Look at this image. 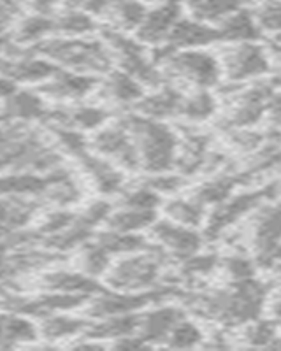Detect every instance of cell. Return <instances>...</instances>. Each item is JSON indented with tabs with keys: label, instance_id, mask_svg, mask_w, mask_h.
<instances>
[{
	"label": "cell",
	"instance_id": "cell-29",
	"mask_svg": "<svg viewBox=\"0 0 281 351\" xmlns=\"http://www.w3.org/2000/svg\"><path fill=\"white\" fill-rule=\"evenodd\" d=\"M241 0H192V11L199 21H223L239 11Z\"/></svg>",
	"mask_w": 281,
	"mask_h": 351
},
{
	"label": "cell",
	"instance_id": "cell-36",
	"mask_svg": "<svg viewBox=\"0 0 281 351\" xmlns=\"http://www.w3.org/2000/svg\"><path fill=\"white\" fill-rule=\"evenodd\" d=\"M234 186H236V180L234 178H218L215 181L202 184L195 193V200L204 204H221L229 199L232 193Z\"/></svg>",
	"mask_w": 281,
	"mask_h": 351
},
{
	"label": "cell",
	"instance_id": "cell-51",
	"mask_svg": "<svg viewBox=\"0 0 281 351\" xmlns=\"http://www.w3.org/2000/svg\"><path fill=\"white\" fill-rule=\"evenodd\" d=\"M64 2H65V4H67L71 9H76V8H83L84 2H86V0H64Z\"/></svg>",
	"mask_w": 281,
	"mask_h": 351
},
{
	"label": "cell",
	"instance_id": "cell-28",
	"mask_svg": "<svg viewBox=\"0 0 281 351\" xmlns=\"http://www.w3.org/2000/svg\"><path fill=\"white\" fill-rule=\"evenodd\" d=\"M88 324L83 319L77 318H69V316L60 315H51L46 316L40 324V335H45L46 339L55 341V339H65V337H73L77 335L80 332L86 330Z\"/></svg>",
	"mask_w": 281,
	"mask_h": 351
},
{
	"label": "cell",
	"instance_id": "cell-23",
	"mask_svg": "<svg viewBox=\"0 0 281 351\" xmlns=\"http://www.w3.org/2000/svg\"><path fill=\"white\" fill-rule=\"evenodd\" d=\"M157 221V213L145 211V209L123 208L109 215V230L125 232V234H136L137 230L151 227Z\"/></svg>",
	"mask_w": 281,
	"mask_h": 351
},
{
	"label": "cell",
	"instance_id": "cell-19",
	"mask_svg": "<svg viewBox=\"0 0 281 351\" xmlns=\"http://www.w3.org/2000/svg\"><path fill=\"white\" fill-rule=\"evenodd\" d=\"M218 34H220V40H227V43H253L260 37V27L252 14L239 9L220 21Z\"/></svg>",
	"mask_w": 281,
	"mask_h": 351
},
{
	"label": "cell",
	"instance_id": "cell-32",
	"mask_svg": "<svg viewBox=\"0 0 281 351\" xmlns=\"http://www.w3.org/2000/svg\"><path fill=\"white\" fill-rule=\"evenodd\" d=\"M49 118L58 121H67L69 125L77 128H84V130H93L99 128L108 121L109 114L104 109L92 108V106H84V108L74 109L73 112H69L67 116H58V114H49Z\"/></svg>",
	"mask_w": 281,
	"mask_h": 351
},
{
	"label": "cell",
	"instance_id": "cell-38",
	"mask_svg": "<svg viewBox=\"0 0 281 351\" xmlns=\"http://www.w3.org/2000/svg\"><path fill=\"white\" fill-rule=\"evenodd\" d=\"M160 204V193L155 192L153 188L143 186L137 188L134 192H129L121 200L123 208L132 209H145V211H155Z\"/></svg>",
	"mask_w": 281,
	"mask_h": 351
},
{
	"label": "cell",
	"instance_id": "cell-10",
	"mask_svg": "<svg viewBox=\"0 0 281 351\" xmlns=\"http://www.w3.org/2000/svg\"><path fill=\"white\" fill-rule=\"evenodd\" d=\"M178 21H180V2L165 0L164 4L146 12V18L137 28V37L143 43L164 44Z\"/></svg>",
	"mask_w": 281,
	"mask_h": 351
},
{
	"label": "cell",
	"instance_id": "cell-46",
	"mask_svg": "<svg viewBox=\"0 0 281 351\" xmlns=\"http://www.w3.org/2000/svg\"><path fill=\"white\" fill-rule=\"evenodd\" d=\"M21 9V0H0V32L8 23L18 16Z\"/></svg>",
	"mask_w": 281,
	"mask_h": 351
},
{
	"label": "cell",
	"instance_id": "cell-26",
	"mask_svg": "<svg viewBox=\"0 0 281 351\" xmlns=\"http://www.w3.org/2000/svg\"><path fill=\"white\" fill-rule=\"evenodd\" d=\"M99 246H102L109 255H118V253H139L146 250L145 237L136 236V234H125V232H102L95 239Z\"/></svg>",
	"mask_w": 281,
	"mask_h": 351
},
{
	"label": "cell",
	"instance_id": "cell-52",
	"mask_svg": "<svg viewBox=\"0 0 281 351\" xmlns=\"http://www.w3.org/2000/svg\"><path fill=\"white\" fill-rule=\"evenodd\" d=\"M274 346H281V343H274Z\"/></svg>",
	"mask_w": 281,
	"mask_h": 351
},
{
	"label": "cell",
	"instance_id": "cell-14",
	"mask_svg": "<svg viewBox=\"0 0 281 351\" xmlns=\"http://www.w3.org/2000/svg\"><path fill=\"white\" fill-rule=\"evenodd\" d=\"M220 40L218 28L209 27L204 21L199 20H181L174 25V28L169 34L167 40L174 49L176 48H199V46H208L211 43Z\"/></svg>",
	"mask_w": 281,
	"mask_h": 351
},
{
	"label": "cell",
	"instance_id": "cell-22",
	"mask_svg": "<svg viewBox=\"0 0 281 351\" xmlns=\"http://www.w3.org/2000/svg\"><path fill=\"white\" fill-rule=\"evenodd\" d=\"M104 88L108 97H111L117 102H121V104L139 102L145 95V90H143L139 81L125 71H112L106 81Z\"/></svg>",
	"mask_w": 281,
	"mask_h": 351
},
{
	"label": "cell",
	"instance_id": "cell-8",
	"mask_svg": "<svg viewBox=\"0 0 281 351\" xmlns=\"http://www.w3.org/2000/svg\"><path fill=\"white\" fill-rule=\"evenodd\" d=\"M92 146L97 153L117 160L118 164L125 169H136L140 165L139 153L136 144L130 141L127 130L121 127L102 128L92 141Z\"/></svg>",
	"mask_w": 281,
	"mask_h": 351
},
{
	"label": "cell",
	"instance_id": "cell-24",
	"mask_svg": "<svg viewBox=\"0 0 281 351\" xmlns=\"http://www.w3.org/2000/svg\"><path fill=\"white\" fill-rule=\"evenodd\" d=\"M181 104H183V99H181L180 93L173 88H165L157 95L140 99L137 109L149 118H165V116L180 112Z\"/></svg>",
	"mask_w": 281,
	"mask_h": 351
},
{
	"label": "cell",
	"instance_id": "cell-2",
	"mask_svg": "<svg viewBox=\"0 0 281 351\" xmlns=\"http://www.w3.org/2000/svg\"><path fill=\"white\" fill-rule=\"evenodd\" d=\"M265 299V287L258 281H236L232 290L220 291L204 302L206 311L225 324H246L258 316Z\"/></svg>",
	"mask_w": 281,
	"mask_h": 351
},
{
	"label": "cell",
	"instance_id": "cell-1",
	"mask_svg": "<svg viewBox=\"0 0 281 351\" xmlns=\"http://www.w3.org/2000/svg\"><path fill=\"white\" fill-rule=\"evenodd\" d=\"M125 128L134 132L139 162L146 171L153 174H164L173 167L178 139L171 128L157 121L134 118V116L127 120Z\"/></svg>",
	"mask_w": 281,
	"mask_h": 351
},
{
	"label": "cell",
	"instance_id": "cell-9",
	"mask_svg": "<svg viewBox=\"0 0 281 351\" xmlns=\"http://www.w3.org/2000/svg\"><path fill=\"white\" fill-rule=\"evenodd\" d=\"M273 195V188H264V190H258V192H249L243 193V195H237L230 200H225V202L218 204V209L211 215L208 221V236L215 237L218 236L223 228H227L229 225H232L234 221L245 216L246 213L252 211L253 208H257L258 204L265 199V197Z\"/></svg>",
	"mask_w": 281,
	"mask_h": 351
},
{
	"label": "cell",
	"instance_id": "cell-25",
	"mask_svg": "<svg viewBox=\"0 0 281 351\" xmlns=\"http://www.w3.org/2000/svg\"><path fill=\"white\" fill-rule=\"evenodd\" d=\"M5 114L18 120H36L46 114L45 102L32 92H16L5 99Z\"/></svg>",
	"mask_w": 281,
	"mask_h": 351
},
{
	"label": "cell",
	"instance_id": "cell-5",
	"mask_svg": "<svg viewBox=\"0 0 281 351\" xmlns=\"http://www.w3.org/2000/svg\"><path fill=\"white\" fill-rule=\"evenodd\" d=\"M171 67L181 77L202 88L217 84L221 74L220 62L213 55L199 51V49H190V51L173 55L171 56Z\"/></svg>",
	"mask_w": 281,
	"mask_h": 351
},
{
	"label": "cell",
	"instance_id": "cell-4",
	"mask_svg": "<svg viewBox=\"0 0 281 351\" xmlns=\"http://www.w3.org/2000/svg\"><path fill=\"white\" fill-rule=\"evenodd\" d=\"M160 276V263L153 255L130 253L121 258L117 265L109 267L106 280L112 290L140 291L151 288Z\"/></svg>",
	"mask_w": 281,
	"mask_h": 351
},
{
	"label": "cell",
	"instance_id": "cell-37",
	"mask_svg": "<svg viewBox=\"0 0 281 351\" xmlns=\"http://www.w3.org/2000/svg\"><path fill=\"white\" fill-rule=\"evenodd\" d=\"M202 341V332L197 325L181 319L180 324L167 335V343L171 348H193Z\"/></svg>",
	"mask_w": 281,
	"mask_h": 351
},
{
	"label": "cell",
	"instance_id": "cell-16",
	"mask_svg": "<svg viewBox=\"0 0 281 351\" xmlns=\"http://www.w3.org/2000/svg\"><path fill=\"white\" fill-rule=\"evenodd\" d=\"M181 319H185V316L178 307H160V309H155V311H149L148 315L140 316V327L137 334L148 344L151 341L167 339V335Z\"/></svg>",
	"mask_w": 281,
	"mask_h": 351
},
{
	"label": "cell",
	"instance_id": "cell-41",
	"mask_svg": "<svg viewBox=\"0 0 281 351\" xmlns=\"http://www.w3.org/2000/svg\"><path fill=\"white\" fill-rule=\"evenodd\" d=\"M225 271L229 272V276L236 281H245L252 280L253 274H255V267H253V262L248 260L246 256L234 255L225 260Z\"/></svg>",
	"mask_w": 281,
	"mask_h": 351
},
{
	"label": "cell",
	"instance_id": "cell-47",
	"mask_svg": "<svg viewBox=\"0 0 281 351\" xmlns=\"http://www.w3.org/2000/svg\"><path fill=\"white\" fill-rule=\"evenodd\" d=\"M149 188H153L155 192L158 193H169V192H176L178 188L181 186L180 178H173V176H157L155 180H151L148 183Z\"/></svg>",
	"mask_w": 281,
	"mask_h": 351
},
{
	"label": "cell",
	"instance_id": "cell-49",
	"mask_svg": "<svg viewBox=\"0 0 281 351\" xmlns=\"http://www.w3.org/2000/svg\"><path fill=\"white\" fill-rule=\"evenodd\" d=\"M16 92L18 90H16V84H14V81L0 74V99H4V100L9 99L12 93H16Z\"/></svg>",
	"mask_w": 281,
	"mask_h": 351
},
{
	"label": "cell",
	"instance_id": "cell-31",
	"mask_svg": "<svg viewBox=\"0 0 281 351\" xmlns=\"http://www.w3.org/2000/svg\"><path fill=\"white\" fill-rule=\"evenodd\" d=\"M95 28L92 14L86 11H77V9H69L62 12L60 16L55 18V30L62 32L64 36H83V34L92 32Z\"/></svg>",
	"mask_w": 281,
	"mask_h": 351
},
{
	"label": "cell",
	"instance_id": "cell-39",
	"mask_svg": "<svg viewBox=\"0 0 281 351\" xmlns=\"http://www.w3.org/2000/svg\"><path fill=\"white\" fill-rule=\"evenodd\" d=\"M55 137L56 141L60 143L62 148L65 152H69L74 156H81L83 153H86V141L81 136L80 132L74 130L71 127H65V125H58L55 128Z\"/></svg>",
	"mask_w": 281,
	"mask_h": 351
},
{
	"label": "cell",
	"instance_id": "cell-30",
	"mask_svg": "<svg viewBox=\"0 0 281 351\" xmlns=\"http://www.w3.org/2000/svg\"><path fill=\"white\" fill-rule=\"evenodd\" d=\"M109 12L121 30H137L146 18L148 9L139 0H114Z\"/></svg>",
	"mask_w": 281,
	"mask_h": 351
},
{
	"label": "cell",
	"instance_id": "cell-13",
	"mask_svg": "<svg viewBox=\"0 0 281 351\" xmlns=\"http://www.w3.org/2000/svg\"><path fill=\"white\" fill-rule=\"evenodd\" d=\"M60 69L55 64L42 58H20V60H2L0 58V74L9 80L23 81V83H39L48 81Z\"/></svg>",
	"mask_w": 281,
	"mask_h": 351
},
{
	"label": "cell",
	"instance_id": "cell-17",
	"mask_svg": "<svg viewBox=\"0 0 281 351\" xmlns=\"http://www.w3.org/2000/svg\"><path fill=\"white\" fill-rule=\"evenodd\" d=\"M77 158H80L84 171L88 172L90 180L93 181L99 192L104 193V195H112V193L120 192L121 186H123V176H121V172H118L112 165H109L106 160L90 155L88 152L83 153Z\"/></svg>",
	"mask_w": 281,
	"mask_h": 351
},
{
	"label": "cell",
	"instance_id": "cell-44",
	"mask_svg": "<svg viewBox=\"0 0 281 351\" xmlns=\"http://www.w3.org/2000/svg\"><path fill=\"white\" fill-rule=\"evenodd\" d=\"M218 258L215 255H195L185 258V272L190 276H201L208 274L217 267Z\"/></svg>",
	"mask_w": 281,
	"mask_h": 351
},
{
	"label": "cell",
	"instance_id": "cell-48",
	"mask_svg": "<svg viewBox=\"0 0 281 351\" xmlns=\"http://www.w3.org/2000/svg\"><path fill=\"white\" fill-rule=\"evenodd\" d=\"M25 2L39 14H49L55 5V0H25Z\"/></svg>",
	"mask_w": 281,
	"mask_h": 351
},
{
	"label": "cell",
	"instance_id": "cell-21",
	"mask_svg": "<svg viewBox=\"0 0 281 351\" xmlns=\"http://www.w3.org/2000/svg\"><path fill=\"white\" fill-rule=\"evenodd\" d=\"M253 237H255V246L258 253L267 252L281 243V204L260 213Z\"/></svg>",
	"mask_w": 281,
	"mask_h": 351
},
{
	"label": "cell",
	"instance_id": "cell-20",
	"mask_svg": "<svg viewBox=\"0 0 281 351\" xmlns=\"http://www.w3.org/2000/svg\"><path fill=\"white\" fill-rule=\"evenodd\" d=\"M39 328L18 315H0V348L16 346L20 343L36 341Z\"/></svg>",
	"mask_w": 281,
	"mask_h": 351
},
{
	"label": "cell",
	"instance_id": "cell-45",
	"mask_svg": "<svg viewBox=\"0 0 281 351\" xmlns=\"http://www.w3.org/2000/svg\"><path fill=\"white\" fill-rule=\"evenodd\" d=\"M111 213V204L104 202V200H97V202L90 204L88 208L81 213L80 218L83 219L88 227L93 228L97 223H101V221H108Z\"/></svg>",
	"mask_w": 281,
	"mask_h": 351
},
{
	"label": "cell",
	"instance_id": "cell-6",
	"mask_svg": "<svg viewBox=\"0 0 281 351\" xmlns=\"http://www.w3.org/2000/svg\"><path fill=\"white\" fill-rule=\"evenodd\" d=\"M225 71L234 81L252 80L269 71V60L258 44L237 43L225 55Z\"/></svg>",
	"mask_w": 281,
	"mask_h": 351
},
{
	"label": "cell",
	"instance_id": "cell-18",
	"mask_svg": "<svg viewBox=\"0 0 281 351\" xmlns=\"http://www.w3.org/2000/svg\"><path fill=\"white\" fill-rule=\"evenodd\" d=\"M53 174L48 178L34 172H16V174L0 176V197H27L40 195L48 190Z\"/></svg>",
	"mask_w": 281,
	"mask_h": 351
},
{
	"label": "cell",
	"instance_id": "cell-34",
	"mask_svg": "<svg viewBox=\"0 0 281 351\" xmlns=\"http://www.w3.org/2000/svg\"><path fill=\"white\" fill-rule=\"evenodd\" d=\"M167 215L174 223L185 225V227H197L204 219L202 204L197 200H173L167 206Z\"/></svg>",
	"mask_w": 281,
	"mask_h": 351
},
{
	"label": "cell",
	"instance_id": "cell-33",
	"mask_svg": "<svg viewBox=\"0 0 281 351\" xmlns=\"http://www.w3.org/2000/svg\"><path fill=\"white\" fill-rule=\"evenodd\" d=\"M109 262H111V255L97 243L86 244L80 255L81 271L90 278L106 274L109 271Z\"/></svg>",
	"mask_w": 281,
	"mask_h": 351
},
{
	"label": "cell",
	"instance_id": "cell-7",
	"mask_svg": "<svg viewBox=\"0 0 281 351\" xmlns=\"http://www.w3.org/2000/svg\"><path fill=\"white\" fill-rule=\"evenodd\" d=\"M157 299H160V295H157V291H151V293L123 291L121 293L120 290H117L111 291V293H101V295L90 299L88 307H86V315L95 319L127 315V313H134L140 309V307L148 306L149 302Z\"/></svg>",
	"mask_w": 281,
	"mask_h": 351
},
{
	"label": "cell",
	"instance_id": "cell-50",
	"mask_svg": "<svg viewBox=\"0 0 281 351\" xmlns=\"http://www.w3.org/2000/svg\"><path fill=\"white\" fill-rule=\"evenodd\" d=\"M267 106H269V109H271V112H273L274 118L281 121V93H280V95L271 97L269 104H267Z\"/></svg>",
	"mask_w": 281,
	"mask_h": 351
},
{
	"label": "cell",
	"instance_id": "cell-53",
	"mask_svg": "<svg viewBox=\"0 0 281 351\" xmlns=\"http://www.w3.org/2000/svg\"><path fill=\"white\" fill-rule=\"evenodd\" d=\"M0 169H2V164H0Z\"/></svg>",
	"mask_w": 281,
	"mask_h": 351
},
{
	"label": "cell",
	"instance_id": "cell-54",
	"mask_svg": "<svg viewBox=\"0 0 281 351\" xmlns=\"http://www.w3.org/2000/svg\"><path fill=\"white\" fill-rule=\"evenodd\" d=\"M280 278H281V272H280Z\"/></svg>",
	"mask_w": 281,
	"mask_h": 351
},
{
	"label": "cell",
	"instance_id": "cell-11",
	"mask_svg": "<svg viewBox=\"0 0 281 351\" xmlns=\"http://www.w3.org/2000/svg\"><path fill=\"white\" fill-rule=\"evenodd\" d=\"M153 236L157 237L162 246L181 258L195 255L202 247V237L192 230V227H185L174 221H160L153 225Z\"/></svg>",
	"mask_w": 281,
	"mask_h": 351
},
{
	"label": "cell",
	"instance_id": "cell-12",
	"mask_svg": "<svg viewBox=\"0 0 281 351\" xmlns=\"http://www.w3.org/2000/svg\"><path fill=\"white\" fill-rule=\"evenodd\" d=\"M97 80L76 71H58L40 92L55 99H83L95 88Z\"/></svg>",
	"mask_w": 281,
	"mask_h": 351
},
{
	"label": "cell",
	"instance_id": "cell-43",
	"mask_svg": "<svg viewBox=\"0 0 281 351\" xmlns=\"http://www.w3.org/2000/svg\"><path fill=\"white\" fill-rule=\"evenodd\" d=\"M257 23L260 30H271V32H281V4L280 2H271L265 4L264 8L258 11Z\"/></svg>",
	"mask_w": 281,
	"mask_h": 351
},
{
	"label": "cell",
	"instance_id": "cell-35",
	"mask_svg": "<svg viewBox=\"0 0 281 351\" xmlns=\"http://www.w3.org/2000/svg\"><path fill=\"white\" fill-rule=\"evenodd\" d=\"M215 111H217V102L213 95H209L208 92H197L190 99H183L180 112L192 121H204L211 118Z\"/></svg>",
	"mask_w": 281,
	"mask_h": 351
},
{
	"label": "cell",
	"instance_id": "cell-3",
	"mask_svg": "<svg viewBox=\"0 0 281 351\" xmlns=\"http://www.w3.org/2000/svg\"><path fill=\"white\" fill-rule=\"evenodd\" d=\"M37 51L51 60L60 62L76 72L108 71L111 56L101 43L76 39H53L37 43Z\"/></svg>",
	"mask_w": 281,
	"mask_h": 351
},
{
	"label": "cell",
	"instance_id": "cell-40",
	"mask_svg": "<svg viewBox=\"0 0 281 351\" xmlns=\"http://www.w3.org/2000/svg\"><path fill=\"white\" fill-rule=\"evenodd\" d=\"M76 218H77V215H74V213H71V211L49 213V215L42 219V223H40L39 234H42V236H46V237L55 236V234H58V232H62V230H65V228L71 227V225L76 221Z\"/></svg>",
	"mask_w": 281,
	"mask_h": 351
},
{
	"label": "cell",
	"instance_id": "cell-15",
	"mask_svg": "<svg viewBox=\"0 0 281 351\" xmlns=\"http://www.w3.org/2000/svg\"><path fill=\"white\" fill-rule=\"evenodd\" d=\"M42 288L56 293H73V295L92 297L93 293L101 291V285L93 278L86 276L84 272L71 271H56L49 272L40 281Z\"/></svg>",
	"mask_w": 281,
	"mask_h": 351
},
{
	"label": "cell",
	"instance_id": "cell-42",
	"mask_svg": "<svg viewBox=\"0 0 281 351\" xmlns=\"http://www.w3.org/2000/svg\"><path fill=\"white\" fill-rule=\"evenodd\" d=\"M246 339L253 346H267L276 339V327L271 322H257L248 328Z\"/></svg>",
	"mask_w": 281,
	"mask_h": 351
},
{
	"label": "cell",
	"instance_id": "cell-27",
	"mask_svg": "<svg viewBox=\"0 0 281 351\" xmlns=\"http://www.w3.org/2000/svg\"><path fill=\"white\" fill-rule=\"evenodd\" d=\"M53 30H55V18L36 12L32 16H27L20 21V25L16 27L14 39L20 44L40 43Z\"/></svg>",
	"mask_w": 281,
	"mask_h": 351
}]
</instances>
